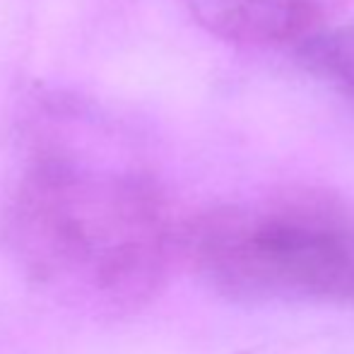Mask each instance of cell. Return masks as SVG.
<instances>
[{
	"label": "cell",
	"mask_w": 354,
	"mask_h": 354,
	"mask_svg": "<svg viewBox=\"0 0 354 354\" xmlns=\"http://www.w3.org/2000/svg\"><path fill=\"white\" fill-rule=\"evenodd\" d=\"M193 270L239 301L354 306V210L321 198L229 205L183 236Z\"/></svg>",
	"instance_id": "2"
},
{
	"label": "cell",
	"mask_w": 354,
	"mask_h": 354,
	"mask_svg": "<svg viewBox=\"0 0 354 354\" xmlns=\"http://www.w3.org/2000/svg\"><path fill=\"white\" fill-rule=\"evenodd\" d=\"M5 243L44 294L82 311L123 316L157 297L176 236L147 181L48 162L19 186Z\"/></svg>",
	"instance_id": "1"
},
{
	"label": "cell",
	"mask_w": 354,
	"mask_h": 354,
	"mask_svg": "<svg viewBox=\"0 0 354 354\" xmlns=\"http://www.w3.org/2000/svg\"><path fill=\"white\" fill-rule=\"evenodd\" d=\"M299 56L311 71L354 97V24L318 27L299 44Z\"/></svg>",
	"instance_id": "4"
},
{
	"label": "cell",
	"mask_w": 354,
	"mask_h": 354,
	"mask_svg": "<svg viewBox=\"0 0 354 354\" xmlns=\"http://www.w3.org/2000/svg\"><path fill=\"white\" fill-rule=\"evenodd\" d=\"M214 37L241 46L301 44L321 27L313 0H183Z\"/></svg>",
	"instance_id": "3"
},
{
	"label": "cell",
	"mask_w": 354,
	"mask_h": 354,
	"mask_svg": "<svg viewBox=\"0 0 354 354\" xmlns=\"http://www.w3.org/2000/svg\"><path fill=\"white\" fill-rule=\"evenodd\" d=\"M246 354H337L328 347L313 345V342H268L258 345Z\"/></svg>",
	"instance_id": "5"
}]
</instances>
